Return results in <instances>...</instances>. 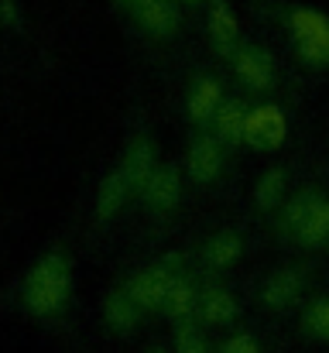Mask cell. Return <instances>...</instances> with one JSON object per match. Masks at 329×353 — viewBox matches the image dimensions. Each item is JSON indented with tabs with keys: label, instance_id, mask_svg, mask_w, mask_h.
<instances>
[{
	"label": "cell",
	"instance_id": "4fadbf2b",
	"mask_svg": "<svg viewBox=\"0 0 329 353\" xmlns=\"http://www.w3.org/2000/svg\"><path fill=\"white\" fill-rule=\"evenodd\" d=\"M219 83L217 79H210V76H203L192 90H189V103H186V114L189 120H196V123H206V120L217 117L219 110Z\"/></svg>",
	"mask_w": 329,
	"mask_h": 353
},
{
	"label": "cell",
	"instance_id": "7c38bea8",
	"mask_svg": "<svg viewBox=\"0 0 329 353\" xmlns=\"http://www.w3.org/2000/svg\"><path fill=\"white\" fill-rule=\"evenodd\" d=\"M302 274L295 271V268H281V271H275L268 281H264V288H261V299H264V305H271V309H285V305H292L299 295H302Z\"/></svg>",
	"mask_w": 329,
	"mask_h": 353
},
{
	"label": "cell",
	"instance_id": "7a4b0ae2",
	"mask_svg": "<svg viewBox=\"0 0 329 353\" xmlns=\"http://www.w3.org/2000/svg\"><path fill=\"white\" fill-rule=\"evenodd\" d=\"M285 227L302 247H323L329 240V203L316 192H302L299 199H292Z\"/></svg>",
	"mask_w": 329,
	"mask_h": 353
},
{
	"label": "cell",
	"instance_id": "2e32d148",
	"mask_svg": "<svg viewBox=\"0 0 329 353\" xmlns=\"http://www.w3.org/2000/svg\"><path fill=\"white\" fill-rule=\"evenodd\" d=\"M247 130V110L240 100H226L217 110V137L223 144H240Z\"/></svg>",
	"mask_w": 329,
	"mask_h": 353
},
{
	"label": "cell",
	"instance_id": "ac0fdd59",
	"mask_svg": "<svg viewBox=\"0 0 329 353\" xmlns=\"http://www.w3.org/2000/svg\"><path fill=\"white\" fill-rule=\"evenodd\" d=\"M192 305H196V292H192L189 278L175 274L172 285H168V295H165V312H168L172 319H186V316L192 312Z\"/></svg>",
	"mask_w": 329,
	"mask_h": 353
},
{
	"label": "cell",
	"instance_id": "603a6c76",
	"mask_svg": "<svg viewBox=\"0 0 329 353\" xmlns=\"http://www.w3.org/2000/svg\"><path fill=\"white\" fill-rule=\"evenodd\" d=\"M219 353H261L257 350V343H254V336H233V340H226Z\"/></svg>",
	"mask_w": 329,
	"mask_h": 353
},
{
	"label": "cell",
	"instance_id": "5bb4252c",
	"mask_svg": "<svg viewBox=\"0 0 329 353\" xmlns=\"http://www.w3.org/2000/svg\"><path fill=\"white\" fill-rule=\"evenodd\" d=\"M130 192H134V189L127 185V179L120 175V168L110 172L107 179L100 182V189H97V216H100V220H113V216L120 213V206L127 203Z\"/></svg>",
	"mask_w": 329,
	"mask_h": 353
},
{
	"label": "cell",
	"instance_id": "8992f818",
	"mask_svg": "<svg viewBox=\"0 0 329 353\" xmlns=\"http://www.w3.org/2000/svg\"><path fill=\"white\" fill-rule=\"evenodd\" d=\"M233 65H237V76L247 90H268L271 79H275V62L264 48L257 45H247V48H237L233 55Z\"/></svg>",
	"mask_w": 329,
	"mask_h": 353
},
{
	"label": "cell",
	"instance_id": "6da1fadb",
	"mask_svg": "<svg viewBox=\"0 0 329 353\" xmlns=\"http://www.w3.org/2000/svg\"><path fill=\"white\" fill-rule=\"evenodd\" d=\"M72 288V271L62 254H45L24 278V305L34 316H52L66 305Z\"/></svg>",
	"mask_w": 329,
	"mask_h": 353
},
{
	"label": "cell",
	"instance_id": "3957f363",
	"mask_svg": "<svg viewBox=\"0 0 329 353\" xmlns=\"http://www.w3.org/2000/svg\"><path fill=\"white\" fill-rule=\"evenodd\" d=\"M292 31H295V52L306 65L312 69L329 65V17L316 10H295Z\"/></svg>",
	"mask_w": 329,
	"mask_h": 353
},
{
	"label": "cell",
	"instance_id": "9c48e42d",
	"mask_svg": "<svg viewBox=\"0 0 329 353\" xmlns=\"http://www.w3.org/2000/svg\"><path fill=\"white\" fill-rule=\"evenodd\" d=\"M134 14H137L141 28L158 38H168L179 28V10L172 0H134Z\"/></svg>",
	"mask_w": 329,
	"mask_h": 353
},
{
	"label": "cell",
	"instance_id": "30bf717a",
	"mask_svg": "<svg viewBox=\"0 0 329 353\" xmlns=\"http://www.w3.org/2000/svg\"><path fill=\"white\" fill-rule=\"evenodd\" d=\"M189 175L196 179V182H213L219 175V168H223V151H219V141L217 137H210V134H203V137H196L192 141V148H189Z\"/></svg>",
	"mask_w": 329,
	"mask_h": 353
},
{
	"label": "cell",
	"instance_id": "5b68a950",
	"mask_svg": "<svg viewBox=\"0 0 329 353\" xmlns=\"http://www.w3.org/2000/svg\"><path fill=\"white\" fill-rule=\"evenodd\" d=\"M288 134V120L278 107H257L247 114V130H243V141L250 148H261V151H275Z\"/></svg>",
	"mask_w": 329,
	"mask_h": 353
},
{
	"label": "cell",
	"instance_id": "8fae6325",
	"mask_svg": "<svg viewBox=\"0 0 329 353\" xmlns=\"http://www.w3.org/2000/svg\"><path fill=\"white\" fill-rule=\"evenodd\" d=\"M137 312H141V305L127 295V288L110 292L107 299H103V323H107L110 333H117V336L134 333V326H137Z\"/></svg>",
	"mask_w": 329,
	"mask_h": 353
},
{
	"label": "cell",
	"instance_id": "52a82bcc",
	"mask_svg": "<svg viewBox=\"0 0 329 353\" xmlns=\"http://www.w3.org/2000/svg\"><path fill=\"white\" fill-rule=\"evenodd\" d=\"M141 196H144V203L151 206V210H172L179 199H182V179H179V168L175 165H158L154 172H151V179H148V185L141 189Z\"/></svg>",
	"mask_w": 329,
	"mask_h": 353
},
{
	"label": "cell",
	"instance_id": "cb8c5ba5",
	"mask_svg": "<svg viewBox=\"0 0 329 353\" xmlns=\"http://www.w3.org/2000/svg\"><path fill=\"white\" fill-rule=\"evenodd\" d=\"M148 353H165V350H148Z\"/></svg>",
	"mask_w": 329,
	"mask_h": 353
},
{
	"label": "cell",
	"instance_id": "277c9868",
	"mask_svg": "<svg viewBox=\"0 0 329 353\" xmlns=\"http://www.w3.org/2000/svg\"><path fill=\"white\" fill-rule=\"evenodd\" d=\"M179 271L172 268V261H161V264H151L144 271H137L130 281H127V295L141 305V309H165V295H168V285Z\"/></svg>",
	"mask_w": 329,
	"mask_h": 353
},
{
	"label": "cell",
	"instance_id": "7402d4cb",
	"mask_svg": "<svg viewBox=\"0 0 329 353\" xmlns=\"http://www.w3.org/2000/svg\"><path fill=\"white\" fill-rule=\"evenodd\" d=\"M306 323H309V330H312V333H316L319 340H329V299L316 302V305L309 309Z\"/></svg>",
	"mask_w": 329,
	"mask_h": 353
},
{
	"label": "cell",
	"instance_id": "d6986e66",
	"mask_svg": "<svg viewBox=\"0 0 329 353\" xmlns=\"http://www.w3.org/2000/svg\"><path fill=\"white\" fill-rule=\"evenodd\" d=\"M203 316H206V323H219V326L233 323V316H237V302H233V295L223 292V288L206 292V295H203Z\"/></svg>",
	"mask_w": 329,
	"mask_h": 353
},
{
	"label": "cell",
	"instance_id": "9a60e30c",
	"mask_svg": "<svg viewBox=\"0 0 329 353\" xmlns=\"http://www.w3.org/2000/svg\"><path fill=\"white\" fill-rule=\"evenodd\" d=\"M210 38H213V48L219 55H237L240 31H237V21H233L230 7H223V3L213 7V14H210Z\"/></svg>",
	"mask_w": 329,
	"mask_h": 353
},
{
	"label": "cell",
	"instance_id": "ffe728a7",
	"mask_svg": "<svg viewBox=\"0 0 329 353\" xmlns=\"http://www.w3.org/2000/svg\"><path fill=\"white\" fill-rule=\"evenodd\" d=\"M281 196H285V172H281V168L264 172L261 182H257V189H254L257 206H261V210H275V206L281 203Z\"/></svg>",
	"mask_w": 329,
	"mask_h": 353
},
{
	"label": "cell",
	"instance_id": "e0dca14e",
	"mask_svg": "<svg viewBox=\"0 0 329 353\" xmlns=\"http://www.w3.org/2000/svg\"><path fill=\"white\" fill-rule=\"evenodd\" d=\"M237 257H240V236L237 234H217V236H210L206 247H203V261L210 268H226Z\"/></svg>",
	"mask_w": 329,
	"mask_h": 353
},
{
	"label": "cell",
	"instance_id": "ba28073f",
	"mask_svg": "<svg viewBox=\"0 0 329 353\" xmlns=\"http://www.w3.org/2000/svg\"><path fill=\"white\" fill-rule=\"evenodd\" d=\"M154 168H158V161H154L151 141H148V137H134V141L127 144L123 158H120V175L127 179L130 189H144Z\"/></svg>",
	"mask_w": 329,
	"mask_h": 353
},
{
	"label": "cell",
	"instance_id": "44dd1931",
	"mask_svg": "<svg viewBox=\"0 0 329 353\" xmlns=\"http://www.w3.org/2000/svg\"><path fill=\"white\" fill-rule=\"evenodd\" d=\"M175 353H210L203 330L192 323H179L175 326Z\"/></svg>",
	"mask_w": 329,
	"mask_h": 353
}]
</instances>
